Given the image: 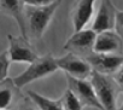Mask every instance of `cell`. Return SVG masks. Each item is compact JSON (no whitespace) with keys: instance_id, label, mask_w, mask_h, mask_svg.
<instances>
[{"instance_id":"6da1fadb","label":"cell","mask_w":123,"mask_h":110,"mask_svg":"<svg viewBox=\"0 0 123 110\" xmlns=\"http://www.w3.org/2000/svg\"><path fill=\"white\" fill-rule=\"evenodd\" d=\"M62 0H57L55 3L43 6V7H25V22H27V35L28 39L31 38L34 40L41 39L45 30L47 29L49 22L57 9L59 7Z\"/></svg>"},{"instance_id":"7a4b0ae2","label":"cell","mask_w":123,"mask_h":110,"mask_svg":"<svg viewBox=\"0 0 123 110\" xmlns=\"http://www.w3.org/2000/svg\"><path fill=\"white\" fill-rule=\"evenodd\" d=\"M91 82L94 87L95 94L104 110H118L117 97L121 91L119 86L111 75L100 74L98 71H92Z\"/></svg>"},{"instance_id":"3957f363","label":"cell","mask_w":123,"mask_h":110,"mask_svg":"<svg viewBox=\"0 0 123 110\" xmlns=\"http://www.w3.org/2000/svg\"><path fill=\"white\" fill-rule=\"evenodd\" d=\"M58 69L59 68L57 65V58L53 57V54L47 53L45 56L35 59L33 63H30L29 67L22 74L13 78V80H15L16 85L19 88H22L36 80L49 76L51 74L55 73Z\"/></svg>"},{"instance_id":"277c9868","label":"cell","mask_w":123,"mask_h":110,"mask_svg":"<svg viewBox=\"0 0 123 110\" xmlns=\"http://www.w3.org/2000/svg\"><path fill=\"white\" fill-rule=\"evenodd\" d=\"M97 33L91 28V29H81L79 32H75L69 40L64 44L63 48L68 51L69 53L77 54L80 57L86 58L93 53L94 48V42H95Z\"/></svg>"},{"instance_id":"5b68a950","label":"cell","mask_w":123,"mask_h":110,"mask_svg":"<svg viewBox=\"0 0 123 110\" xmlns=\"http://www.w3.org/2000/svg\"><path fill=\"white\" fill-rule=\"evenodd\" d=\"M9 40V58L11 62L16 63H33L39 58L35 48L31 46L29 39L24 36H13L11 34L7 35Z\"/></svg>"},{"instance_id":"8992f818","label":"cell","mask_w":123,"mask_h":110,"mask_svg":"<svg viewBox=\"0 0 123 110\" xmlns=\"http://www.w3.org/2000/svg\"><path fill=\"white\" fill-rule=\"evenodd\" d=\"M68 88L76 96V98L81 102L83 106L95 108L98 110H104L97 94L91 80L87 79H75L67 75Z\"/></svg>"},{"instance_id":"52a82bcc","label":"cell","mask_w":123,"mask_h":110,"mask_svg":"<svg viewBox=\"0 0 123 110\" xmlns=\"http://www.w3.org/2000/svg\"><path fill=\"white\" fill-rule=\"evenodd\" d=\"M57 65L68 76L75 79H88L93 71L91 64L83 57L74 53H68L63 57L57 58Z\"/></svg>"},{"instance_id":"ba28073f","label":"cell","mask_w":123,"mask_h":110,"mask_svg":"<svg viewBox=\"0 0 123 110\" xmlns=\"http://www.w3.org/2000/svg\"><path fill=\"white\" fill-rule=\"evenodd\" d=\"M94 71L105 75H113L123 64V54H107L93 52L85 58Z\"/></svg>"},{"instance_id":"9c48e42d","label":"cell","mask_w":123,"mask_h":110,"mask_svg":"<svg viewBox=\"0 0 123 110\" xmlns=\"http://www.w3.org/2000/svg\"><path fill=\"white\" fill-rule=\"evenodd\" d=\"M116 13L117 10L111 0H101L92 24V29L97 34L106 30H113L116 23Z\"/></svg>"},{"instance_id":"30bf717a","label":"cell","mask_w":123,"mask_h":110,"mask_svg":"<svg viewBox=\"0 0 123 110\" xmlns=\"http://www.w3.org/2000/svg\"><path fill=\"white\" fill-rule=\"evenodd\" d=\"M123 40L113 30H106L97 34L93 51L97 53L122 54Z\"/></svg>"},{"instance_id":"8fae6325","label":"cell","mask_w":123,"mask_h":110,"mask_svg":"<svg viewBox=\"0 0 123 110\" xmlns=\"http://www.w3.org/2000/svg\"><path fill=\"white\" fill-rule=\"evenodd\" d=\"M25 4L23 0H0V12L12 17L21 30L22 36L28 39L27 22H25Z\"/></svg>"},{"instance_id":"7c38bea8","label":"cell","mask_w":123,"mask_h":110,"mask_svg":"<svg viewBox=\"0 0 123 110\" xmlns=\"http://www.w3.org/2000/svg\"><path fill=\"white\" fill-rule=\"evenodd\" d=\"M24 96L21 88L16 85L15 80L6 78L0 81V110H9L15 104L19 103Z\"/></svg>"},{"instance_id":"4fadbf2b","label":"cell","mask_w":123,"mask_h":110,"mask_svg":"<svg viewBox=\"0 0 123 110\" xmlns=\"http://www.w3.org/2000/svg\"><path fill=\"white\" fill-rule=\"evenodd\" d=\"M97 0H79L73 12L74 30L85 29L94 15V3Z\"/></svg>"},{"instance_id":"5bb4252c","label":"cell","mask_w":123,"mask_h":110,"mask_svg":"<svg viewBox=\"0 0 123 110\" xmlns=\"http://www.w3.org/2000/svg\"><path fill=\"white\" fill-rule=\"evenodd\" d=\"M28 97L36 104V106L39 108V110H64L63 108V103L62 99H51L47 98L42 94H39L34 91H28L27 92Z\"/></svg>"},{"instance_id":"9a60e30c","label":"cell","mask_w":123,"mask_h":110,"mask_svg":"<svg viewBox=\"0 0 123 110\" xmlns=\"http://www.w3.org/2000/svg\"><path fill=\"white\" fill-rule=\"evenodd\" d=\"M60 99H62V103H63L64 110H82L83 109V105L81 104V102L76 98V96L69 88L64 91Z\"/></svg>"},{"instance_id":"2e32d148","label":"cell","mask_w":123,"mask_h":110,"mask_svg":"<svg viewBox=\"0 0 123 110\" xmlns=\"http://www.w3.org/2000/svg\"><path fill=\"white\" fill-rule=\"evenodd\" d=\"M11 61L9 58L7 51H4L0 53V81L9 78V70H10Z\"/></svg>"},{"instance_id":"e0dca14e","label":"cell","mask_w":123,"mask_h":110,"mask_svg":"<svg viewBox=\"0 0 123 110\" xmlns=\"http://www.w3.org/2000/svg\"><path fill=\"white\" fill-rule=\"evenodd\" d=\"M18 110H39L36 104L29 98V97H23L22 100L18 103Z\"/></svg>"},{"instance_id":"ac0fdd59","label":"cell","mask_w":123,"mask_h":110,"mask_svg":"<svg viewBox=\"0 0 123 110\" xmlns=\"http://www.w3.org/2000/svg\"><path fill=\"white\" fill-rule=\"evenodd\" d=\"M25 6H31V7H43L48 6L53 3H55L57 0H23Z\"/></svg>"},{"instance_id":"d6986e66","label":"cell","mask_w":123,"mask_h":110,"mask_svg":"<svg viewBox=\"0 0 123 110\" xmlns=\"http://www.w3.org/2000/svg\"><path fill=\"white\" fill-rule=\"evenodd\" d=\"M115 29H116V33H117V34L122 38V40H123V11H118V10H117Z\"/></svg>"},{"instance_id":"ffe728a7","label":"cell","mask_w":123,"mask_h":110,"mask_svg":"<svg viewBox=\"0 0 123 110\" xmlns=\"http://www.w3.org/2000/svg\"><path fill=\"white\" fill-rule=\"evenodd\" d=\"M113 75H115V76H113L115 81H116V82H117V85L119 86L121 91H123V64L119 67V69H118Z\"/></svg>"},{"instance_id":"44dd1931","label":"cell","mask_w":123,"mask_h":110,"mask_svg":"<svg viewBox=\"0 0 123 110\" xmlns=\"http://www.w3.org/2000/svg\"><path fill=\"white\" fill-rule=\"evenodd\" d=\"M118 110H123V103H122V104H121V106H119V108H118Z\"/></svg>"}]
</instances>
